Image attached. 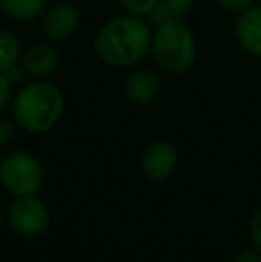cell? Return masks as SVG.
I'll use <instances>...</instances> for the list:
<instances>
[{
  "label": "cell",
  "instance_id": "cell-2",
  "mask_svg": "<svg viewBox=\"0 0 261 262\" xmlns=\"http://www.w3.org/2000/svg\"><path fill=\"white\" fill-rule=\"evenodd\" d=\"M13 120L29 134H43L57 125L65 111V95L47 79L32 80L14 95Z\"/></svg>",
  "mask_w": 261,
  "mask_h": 262
},
{
  "label": "cell",
  "instance_id": "cell-22",
  "mask_svg": "<svg viewBox=\"0 0 261 262\" xmlns=\"http://www.w3.org/2000/svg\"><path fill=\"white\" fill-rule=\"evenodd\" d=\"M0 11H2V0H0Z\"/></svg>",
  "mask_w": 261,
  "mask_h": 262
},
{
  "label": "cell",
  "instance_id": "cell-3",
  "mask_svg": "<svg viewBox=\"0 0 261 262\" xmlns=\"http://www.w3.org/2000/svg\"><path fill=\"white\" fill-rule=\"evenodd\" d=\"M150 54L161 70L168 73H186L197 59L195 34L183 18H172L152 31Z\"/></svg>",
  "mask_w": 261,
  "mask_h": 262
},
{
  "label": "cell",
  "instance_id": "cell-21",
  "mask_svg": "<svg viewBox=\"0 0 261 262\" xmlns=\"http://www.w3.org/2000/svg\"><path fill=\"white\" fill-rule=\"evenodd\" d=\"M4 217H6V214H4L2 207H0V228H2V225H4Z\"/></svg>",
  "mask_w": 261,
  "mask_h": 262
},
{
  "label": "cell",
  "instance_id": "cell-12",
  "mask_svg": "<svg viewBox=\"0 0 261 262\" xmlns=\"http://www.w3.org/2000/svg\"><path fill=\"white\" fill-rule=\"evenodd\" d=\"M47 0H2V11L16 21L38 20L45 13Z\"/></svg>",
  "mask_w": 261,
  "mask_h": 262
},
{
  "label": "cell",
  "instance_id": "cell-4",
  "mask_svg": "<svg viewBox=\"0 0 261 262\" xmlns=\"http://www.w3.org/2000/svg\"><path fill=\"white\" fill-rule=\"evenodd\" d=\"M0 184L13 196L38 194L45 184L42 162L25 150L6 154L0 159Z\"/></svg>",
  "mask_w": 261,
  "mask_h": 262
},
{
  "label": "cell",
  "instance_id": "cell-16",
  "mask_svg": "<svg viewBox=\"0 0 261 262\" xmlns=\"http://www.w3.org/2000/svg\"><path fill=\"white\" fill-rule=\"evenodd\" d=\"M174 18H185L192 11L195 0H163Z\"/></svg>",
  "mask_w": 261,
  "mask_h": 262
},
{
  "label": "cell",
  "instance_id": "cell-6",
  "mask_svg": "<svg viewBox=\"0 0 261 262\" xmlns=\"http://www.w3.org/2000/svg\"><path fill=\"white\" fill-rule=\"evenodd\" d=\"M142 171L152 182H167L179 168V152L167 139L152 141L142 154Z\"/></svg>",
  "mask_w": 261,
  "mask_h": 262
},
{
  "label": "cell",
  "instance_id": "cell-20",
  "mask_svg": "<svg viewBox=\"0 0 261 262\" xmlns=\"http://www.w3.org/2000/svg\"><path fill=\"white\" fill-rule=\"evenodd\" d=\"M229 262H261V253L256 248L242 250V252Z\"/></svg>",
  "mask_w": 261,
  "mask_h": 262
},
{
  "label": "cell",
  "instance_id": "cell-17",
  "mask_svg": "<svg viewBox=\"0 0 261 262\" xmlns=\"http://www.w3.org/2000/svg\"><path fill=\"white\" fill-rule=\"evenodd\" d=\"M16 127L14 120H7V118L0 116V148L7 146L11 141H13L14 134H16Z\"/></svg>",
  "mask_w": 261,
  "mask_h": 262
},
{
  "label": "cell",
  "instance_id": "cell-11",
  "mask_svg": "<svg viewBox=\"0 0 261 262\" xmlns=\"http://www.w3.org/2000/svg\"><path fill=\"white\" fill-rule=\"evenodd\" d=\"M234 36L245 52L261 59V4L249 7L238 16Z\"/></svg>",
  "mask_w": 261,
  "mask_h": 262
},
{
  "label": "cell",
  "instance_id": "cell-18",
  "mask_svg": "<svg viewBox=\"0 0 261 262\" xmlns=\"http://www.w3.org/2000/svg\"><path fill=\"white\" fill-rule=\"evenodd\" d=\"M224 11L227 13H238L242 14L244 11H247L249 7L254 6L256 0H215Z\"/></svg>",
  "mask_w": 261,
  "mask_h": 262
},
{
  "label": "cell",
  "instance_id": "cell-10",
  "mask_svg": "<svg viewBox=\"0 0 261 262\" xmlns=\"http://www.w3.org/2000/svg\"><path fill=\"white\" fill-rule=\"evenodd\" d=\"M126 97L136 105H147L157 98L161 91V79L154 70L138 68L126 80Z\"/></svg>",
  "mask_w": 261,
  "mask_h": 262
},
{
  "label": "cell",
  "instance_id": "cell-1",
  "mask_svg": "<svg viewBox=\"0 0 261 262\" xmlns=\"http://www.w3.org/2000/svg\"><path fill=\"white\" fill-rule=\"evenodd\" d=\"M152 31L143 18L124 14L106 21L95 36V54L104 64L126 70L136 66L150 50Z\"/></svg>",
  "mask_w": 261,
  "mask_h": 262
},
{
  "label": "cell",
  "instance_id": "cell-19",
  "mask_svg": "<svg viewBox=\"0 0 261 262\" xmlns=\"http://www.w3.org/2000/svg\"><path fill=\"white\" fill-rule=\"evenodd\" d=\"M11 88H13V84L9 82V79H6V77L0 73V114H2V111L6 109L11 102Z\"/></svg>",
  "mask_w": 261,
  "mask_h": 262
},
{
  "label": "cell",
  "instance_id": "cell-8",
  "mask_svg": "<svg viewBox=\"0 0 261 262\" xmlns=\"http://www.w3.org/2000/svg\"><path fill=\"white\" fill-rule=\"evenodd\" d=\"M59 66V52L52 43H32L22 54V68L34 80L50 77Z\"/></svg>",
  "mask_w": 261,
  "mask_h": 262
},
{
  "label": "cell",
  "instance_id": "cell-23",
  "mask_svg": "<svg viewBox=\"0 0 261 262\" xmlns=\"http://www.w3.org/2000/svg\"><path fill=\"white\" fill-rule=\"evenodd\" d=\"M259 4H261V0H259Z\"/></svg>",
  "mask_w": 261,
  "mask_h": 262
},
{
  "label": "cell",
  "instance_id": "cell-24",
  "mask_svg": "<svg viewBox=\"0 0 261 262\" xmlns=\"http://www.w3.org/2000/svg\"><path fill=\"white\" fill-rule=\"evenodd\" d=\"M0 159H2V157H0Z\"/></svg>",
  "mask_w": 261,
  "mask_h": 262
},
{
  "label": "cell",
  "instance_id": "cell-9",
  "mask_svg": "<svg viewBox=\"0 0 261 262\" xmlns=\"http://www.w3.org/2000/svg\"><path fill=\"white\" fill-rule=\"evenodd\" d=\"M22 39L18 34H14L11 29H2L0 31V73L6 79H9L11 84L22 82L25 77L24 68H22Z\"/></svg>",
  "mask_w": 261,
  "mask_h": 262
},
{
  "label": "cell",
  "instance_id": "cell-13",
  "mask_svg": "<svg viewBox=\"0 0 261 262\" xmlns=\"http://www.w3.org/2000/svg\"><path fill=\"white\" fill-rule=\"evenodd\" d=\"M118 2L126 14L143 18V16H149V13L156 6L157 0H118Z\"/></svg>",
  "mask_w": 261,
  "mask_h": 262
},
{
  "label": "cell",
  "instance_id": "cell-5",
  "mask_svg": "<svg viewBox=\"0 0 261 262\" xmlns=\"http://www.w3.org/2000/svg\"><path fill=\"white\" fill-rule=\"evenodd\" d=\"M6 220L16 234L36 237L49 228L50 210L38 194H24L13 198L6 210Z\"/></svg>",
  "mask_w": 261,
  "mask_h": 262
},
{
  "label": "cell",
  "instance_id": "cell-15",
  "mask_svg": "<svg viewBox=\"0 0 261 262\" xmlns=\"http://www.w3.org/2000/svg\"><path fill=\"white\" fill-rule=\"evenodd\" d=\"M172 13H170V9L167 7V4L163 2V0H157L156 2V6L152 7V11L149 13V21L152 25H161V24H165V21H168V20H172Z\"/></svg>",
  "mask_w": 261,
  "mask_h": 262
},
{
  "label": "cell",
  "instance_id": "cell-14",
  "mask_svg": "<svg viewBox=\"0 0 261 262\" xmlns=\"http://www.w3.org/2000/svg\"><path fill=\"white\" fill-rule=\"evenodd\" d=\"M249 235H251L252 248L261 253V207L256 209L249 220Z\"/></svg>",
  "mask_w": 261,
  "mask_h": 262
},
{
  "label": "cell",
  "instance_id": "cell-7",
  "mask_svg": "<svg viewBox=\"0 0 261 262\" xmlns=\"http://www.w3.org/2000/svg\"><path fill=\"white\" fill-rule=\"evenodd\" d=\"M81 25V11L70 2H59L47 9L42 18V31L50 43L70 39Z\"/></svg>",
  "mask_w": 261,
  "mask_h": 262
}]
</instances>
